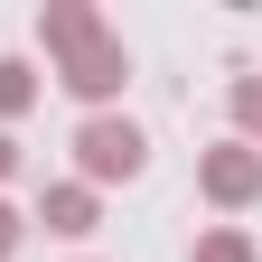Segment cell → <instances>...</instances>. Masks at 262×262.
I'll use <instances>...</instances> for the list:
<instances>
[{
	"instance_id": "ba28073f",
	"label": "cell",
	"mask_w": 262,
	"mask_h": 262,
	"mask_svg": "<svg viewBox=\"0 0 262 262\" xmlns=\"http://www.w3.org/2000/svg\"><path fill=\"white\" fill-rule=\"evenodd\" d=\"M225 103H234V141L262 150V75H234V94H225Z\"/></svg>"
},
{
	"instance_id": "30bf717a",
	"label": "cell",
	"mask_w": 262,
	"mask_h": 262,
	"mask_svg": "<svg viewBox=\"0 0 262 262\" xmlns=\"http://www.w3.org/2000/svg\"><path fill=\"white\" fill-rule=\"evenodd\" d=\"M10 178H19V141L0 131V187H10Z\"/></svg>"
},
{
	"instance_id": "52a82bcc",
	"label": "cell",
	"mask_w": 262,
	"mask_h": 262,
	"mask_svg": "<svg viewBox=\"0 0 262 262\" xmlns=\"http://www.w3.org/2000/svg\"><path fill=\"white\" fill-rule=\"evenodd\" d=\"M187 262H262V244L244 234V225H206V234H196V253Z\"/></svg>"
},
{
	"instance_id": "8992f818",
	"label": "cell",
	"mask_w": 262,
	"mask_h": 262,
	"mask_svg": "<svg viewBox=\"0 0 262 262\" xmlns=\"http://www.w3.org/2000/svg\"><path fill=\"white\" fill-rule=\"evenodd\" d=\"M28 103H38V66H28V56H0V131H10Z\"/></svg>"
},
{
	"instance_id": "3957f363",
	"label": "cell",
	"mask_w": 262,
	"mask_h": 262,
	"mask_svg": "<svg viewBox=\"0 0 262 262\" xmlns=\"http://www.w3.org/2000/svg\"><path fill=\"white\" fill-rule=\"evenodd\" d=\"M196 196H206L215 215H244L253 196H262V150H253V141H215V150H196Z\"/></svg>"
},
{
	"instance_id": "277c9868",
	"label": "cell",
	"mask_w": 262,
	"mask_h": 262,
	"mask_svg": "<svg viewBox=\"0 0 262 262\" xmlns=\"http://www.w3.org/2000/svg\"><path fill=\"white\" fill-rule=\"evenodd\" d=\"M38 225H47V234H66V244H84L94 225H103V196L75 187V178H56V187H38Z\"/></svg>"
},
{
	"instance_id": "5b68a950",
	"label": "cell",
	"mask_w": 262,
	"mask_h": 262,
	"mask_svg": "<svg viewBox=\"0 0 262 262\" xmlns=\"http://www.w3.org/2000/svg\"><path fill=\"white\" fill-rule=\"evenodd\" d=\"M84 38H103V10H84V0H47V10H38V47H47V66L75 56Z\"/></svg>"
},
{
	"instance_id": "9c48e42d",
	"label": "cell",
	"mask_w": 262,
	"mask_h": 262,
	"mask_svg": "<svg viewBox=\"0 0 262 262\" xmlns=\"http://www.w3.org/2000/svg\"><path fill=\"white\" fill-rule=\"evenodd\" d=\"M19 234H28V215L10 206V196H0V262H10V253H19Z\"/></svg>"
},
{
	"instance_id": "7a4b0ae2",
	"label": "cell",
	"mask_w": 262,
	"mask_h": 262,
	"mask_svg": "<svg viewBox=\"0 0 262 262\" xmlns=\"http://www.w3.org/2000/svg\"><path fill=\"white\" fill-rule=\"evenodd\" d=\"M56 84L75 94V103H94V113H113V103H122V84H131V47H122L113 28H103V38H84L75 56H56Z\"/></svg>"
},
{
	"instance_id": "6da1fadb",
	"label": "cell",
	"mask_w": 262,
	"mask_h": 262,
	"mask_svg": "<svg viewBox=\"0 0 262 262\" xmlns=\"http://www.w3.org/2000/svg\"><path fill=\"white\" fill-rule=\"evenodd\" d=\"M66 150H75V187H94V196H103V187H131V178L150 169V131L131 122V113H84Z\"/></svg>"
}]
</instances>
